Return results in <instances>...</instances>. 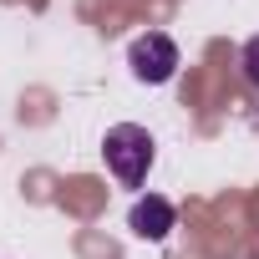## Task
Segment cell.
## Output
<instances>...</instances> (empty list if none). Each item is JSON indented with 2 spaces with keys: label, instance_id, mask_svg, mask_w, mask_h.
Segmentation results:
<instances>
[{
  "label": "cell",
  "instance_id": "7a4b0ae2",
  "mask_svg": "<svg viewBox=\"0 0 259 259\" xmlns=\"http://www.w3.org/2000/svg\"><path fill=\"white\" fill-rule=\"evenodd\" d=\"M127 66H133V76L148 81V87L173 81L178 76V46H173V36H163V31L138 36L133 46H127Z\"/></svg>",
  "mask_w": 259,
  "mask_h": 259
},
{
  "label": "cell",
  "instance_id": "6da1fadb",
  "mask_svg": "<svg viewBox=\"0 0 259 259\" xmlns=\"http://www.w3.org/2000/svg\"><path fill=\"white\" fill-rule=\"evenodd\" d=\"M102 158H107V168L122 188H143L148 168H153V133L138 122H117L102 138Z\"/></svg>",
  "mask_w": 259,
  "mask_h": 259
},
{
  "label": "cell",
  "instance_id": "277c9868",
  "mask_svg": "<svg viewBox=\"0 0 259 259\" xmlns=\"http://www.w3.org/2000/svg\"><path fill=\"white\" fill-rule=\"evenodd\" d=\"M244 71H249V81L259 87V36H249V46H244Z\"/></svg>",
  "mask_w": 259,
  "mask_h": 259
},
{
  "label": "cell",
  "instance_id": "3957f363",
  "mask_svg": "<svg viewBox=\"0 0 259 259\" xmlns=\"http://www.w3.org/2000/svg\"><path fill=\"white\" fill-rule=\"evenodd\" d=\"M173 219H178V213H173V203H168V198H158V193L138 198V203H133V213H127L133 234H138V239H153V244L173 234Z\"/></svg>",
  "mask_w": 259,
  "mask_h": 259
}]
</instances>
